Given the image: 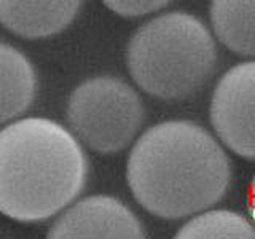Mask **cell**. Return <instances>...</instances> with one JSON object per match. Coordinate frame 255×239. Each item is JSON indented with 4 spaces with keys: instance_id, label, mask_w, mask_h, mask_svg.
Here are the masks:
<instances>
[{
    "instance_id": "1",
    "label": "cell",
    "mask_w": 255,
    "mask_h": 239,
    "mask_svg": "<svg viewBox=\"0 0 255 239\" xmlns=\"http://www.w3.org/2000/svg\"><path fill=\"white\" fill-rule=\"evenodd\" d=\"M126 182L143 211L164 220L207 212L231 183L227 151L214 135L190 120H166L134 142Z\"/></svg>"
},
{
    "instance_id": "2",
    "label": "cell",
    "mask_w": 255,
    "mask_h": 239,
    "mask_svg": "<svg viewBox=\"0 0 255 239\" xmlns=\"http://www.w3.org/2000/svg\"><path fill=\"white\" fill-rule=\"evenodd\" d=\"M90 164L80 140L61 123L19 118L0 131V211L21 223L61 215L85 190Z\"/></svg>"
},
{
    "instance_id": "3",
    "label": "cell",
    "mask_w": 255,
    "mask_h": 239,
    "mask_svg": "<svg viewBox=\"0 0 255 239\" xmlns=\"http://www.w3.org/2000/svg\"><path fill=\"white\" fill-rule=\"evenodd\" d=\"M217 43L206 24L187 11L145 21L126 46V66L140 90L159 101L195 96L214 77Z\"/></svg>"
},
{
    "instance_id": "4",
    "label": "cell",
    "mask_w": 255,
    "mask_h": 239,
    "mask_svg": "<svg viewBox=\"0 0 255 239\" xmlns=\"http://www.w3.org/2000/svg\"><path fill=\"white\" fill-rule=\"evenodd\" d=\"M67 123L80 143L98 153H118L137 137L145 120L139 93L125 80L98 75L85 80L67 101Z\"/></svg>"
},
{
    "instance_id": "5",
    "label": "cell",
    "mask_w": 255,
    "mask_h": 239,
    "mask_svg": "<svg viewBox=\"0 0 255 239\" xmlns=\"http://www.w3.org/2000/svg\"><path fill=\"white\" fill-rule=\"evenodd\" d=\"M209 120L223 145L255 159V61L239 62L220 77L211 96Z\"/></svg>"
},
{
    "instance_id": "6",
    "label": "cell",
    "mask_w": 255,
    "mask_h": 239,
    "mask_svg": "<svg viewBox=\"0 0 255 239\" xmlns=\"http://www.w3.org/2000/svg\"><path fill=\"white\" fill-rule=\"evenodd\" d=\"M46 239H147L140 220L115 196L78 199L48 230Z\"/></svg>"
},
{
    "instance_id": "7",
    "label": "cell",
    "mask_w": 255,
    "mask_h": 239,
    "mask_svg": "<svg viewBox=\"0 0 255 239\" xmlns=\"http://www.w3.org/2000/svg\"><path fill=\"white\" fill-rule=\"evenodd\" d=\"M82 2H26L0 0V22L14 35L37 40L59 34L78 14Z\"/></svg>"
},
{
    "instance_id": "8",
    "label": "cell",
    "mask_w": 255,
    "mask_h": 239,
    "mask_svg": "<svg viewBox=\"0 0 255 239\" xmlns=\"http://www.w3.org/2000/svg\"><path fill=\"white\" fill-rule=\"evenodd\" d=\"M37 94L32 62L10 43L0 45V121L8 124L27 112Z\"/></svg>"
},
{
    "instance_id": "9",
    "label": "cell",
    "mask_w": 255,
    "mask_h": 239,
    "mask_svg": "<svg viewBox=\"0 0 255 239\" xmlns=\"http://www.w3.org/2000/svg\"><path fill=\"white\" fill-rule=\"evenodd\" d=\"M209 18L214 35L223 46L244 58H255V2L215 0Z\"/></svg>"
},
{
    "instance_id": "10",
    "label": "cell",
    "mask_w": 255,
    "mask_h": 239,
    "mask_svg": "<svg viewBox=\"0 0 255 239\" xmlns=\"http://www.w3.org/2000/svg\"><path fill=\"white\" fill-rule=\"evenodd\" d=\"M174 239H255V227L235 211L214 209L191 217Z\"/></svg>"
},
{
    "instance_id": "11",
    "label": "cell",
    "mask_w": 255,
    "mask_h": 239,
    "mask_svg": "<svg viewBox=\"0 0 255 239\" xmlns=\"http://www.w3.org/2000/svg\"><path fill=\"white\" fill-rule=\"evenodd\" d=\"M109 10L123 18H142L151 13L161 11L169 2H153V0H125V2H104Z\"/></svg>"
},
{
    "instance_id": "12",
    "label": "cell",
    "mask_w": 255,
    "mask_h": 239,
    "mask_svg": "<svg viewBox=\"0 0 255 239\" xmlns=\"http://www.w3.org/2000/svg\"><path fill=\"white\" fill-rule=\"evenodd\" d=\"M247 211H249V219L255 227V175L252 177L249 187V196H247Z\"/></svg>"
}]
</instances>
